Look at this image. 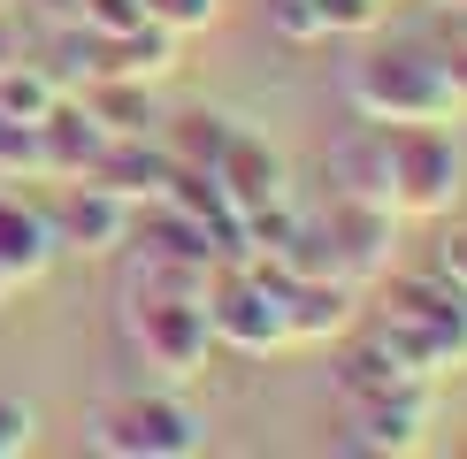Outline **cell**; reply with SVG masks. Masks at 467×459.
Returning a JSON list of instances; mask_svg holds the SVG:
<instances>
[{"mask_svg":"<svg viewBox=\"0 0 467 459\" xmlns=\"http://www.w3.org/2000/svg\"><path fill=\"white\" fill-rule=\"evenodd\" d=\"M85 177H92V184H108L115 199L146 207L153 191H161V177H169V153H161V146H146V130H139V138H100V153H92Z\"/></svg>","mask_w":467,"mask_h":459,"instance_id":"8","label":"cell"},{"mask_svg":"<svg viewBox=\"0 0 467 459\" xmlns=\"http://www.w3.org/2000/svg\"><path fill=\"white\" fill-rule=\"evenodd\" d=\"M444 85H452V107H467V46H452V62H444Z\"/></svg>","mask_w":467,"mask_h":459,"instance_id":"19","label":"cell"},{"mask_svg":"<svg viewBox=\"0 0 467 459\" xmlns=\"http://www.w3.org/2000/svg\"><path fill=\"white\" fill-rule=\"evenodd\" d=\"M276 24H284L291 38H315L322 15H315V0H276Z\"/></svg>","mask_w":467,"mask_h":459,"instance_id":"17","label":"cell"},{"mask_svg":"<svg viewBox=\"0 0 467 459\" xmlns=\"http://www.w3.org/2000/svg\"><path fill=\"white\" fill-rule=\"evenodd\" d=\"M146 24H161L169 38H184V31L215 24V0H146Z\"/></svg>","mask_w":467,"mask_h":459,"instance_id":"14","label":"cell"},{"mask_svg":"<svg viewBox=\"0 0 467 459\" xmlns=\"http://www.w3.org/2000/svg\"><path fill=\"white\" fill-rule=\"evenodd\" d=\"M77 8H85V31H100V38H123L146 24V0H77Z\"/></svg>","mask_w":467,"mask_h":459,"instance_id":"13","label":"cell"},{"mask_svg":"<svg viewBox=\"0 0 467 459\" xmlns=\"http://www.w3.org/2000/svg\"><path fill=\"white\" fill-rule=\"evenodd\" d=\"M38 177V130L31 123H8V115H0V177Z\"/></svg>","mask_w":467,"mask_h":459,"instance_id":"15","label":"cell"},{"mask_svg":"<svg viewBox=\"0 0 467 459\" xmlns=\"http://www.w3.org/2000/svg\"><path fill=\"white\" fill-rule=\"evenodd\" d=\"M54 230H47V207H24V199H8L0 191V276L8 283H38L54 268Z\"/></svg>","mask_w":467,"mask_h":459,"instance_id":"9","label":"cell"},{"mask_svg":"<svg viewBox=\"0 0 467 459\" xmlns=\"http://www.w3.org/2000/svg\"><path fill=\"white\" fill-rule=\"evenodd\" d=\"M85 436H92V452H108V459H192L207 444L200 413H192L177 391H123V398H108Z\"/></svg>","mask_w":467,"mask_h":459,"instance_id":"3","label":"cell"},{"mask_svg":"<svg viewBox=\"0 0 467 459\" xmlns=\"http://www.w3.org/2000/svg\"><path fill=\"white\" fill-rule=\"evenodd\" d=\"M353 107L368 123H444L452 85L437 54H368L353 69Z\"/></svg>","mask_w":467,"mask_h":459,"instance_id":"4","label":"cell"},{"mask_svg":"<svg viewBox=\"0 0 467 459\" xmlns=\"http://www.w3.org/2000/svg\"><path fill=\"white\" fill-rule=\"evenodd\" d=\"M47 230L62 253H115V245H130V199H115L92 177H62L47 199Z\"/></svg>","mask_w":467,"mask_h":459,"instance_id":"5","label":"cell"},{"mask_svg":"<svg viewBox=\"0 0 467 459\" xmlns=\"http://www.w3.org/2000/svg\"><path fill=\"white\" fill-rule=\"evenodd\" d=\"M353 413V444L360 452H414L421 429H430V382H399L383 398H360Z\"/></svg>","mask_w":467,"mask_h":459,"instance_id":"6","label":"cell"},{"mask_svg":"<svg viewBox=\"0 0 467 459\" xmlns=\"http://www.w3.org/2000/svg\"><path fill=\"white\" fill-rule=\"evenodd\" d=\"M31 444H38V413L24 406V398H0V459L31 452Z\"/></svg>","mask_w":467,"mask_h":459,"instance_id":"16","label":"cell"},{"mask_svg":"<svg viewBox=\"0 0 467 459\" xmlns=\"http://www.w3.org/2000/svg\"><path fill=\"white\" fill-rule=\"evenodd\" d=\"M437 276L452 283V291H467V230H460V238H444V253H437Z\"/></svg>","mask_w":467,"mask_h":459,"instance_id":"18","label":"cell"},{"mask_svg":"<svg viewBox=\"0 0 467 459\" xmlns=\"http://www.w3.org/2000/svg\"><path fill=\"white\" fill-rule=\"evenodd\" d=\"M215 184H223V199L238 207V215H261V207L284 199V161L253 138V130H230V146L215 161Z\"/></svg>","mask_w":467,"mask_h":459,"instance_id":"7","label":"cell"},{"mask_svg":"<svg viewBox=\"0 0 467 459\" xmlns=\"http://www.w3.org/2000/svg\"><path fill=\"white\" fill-rule=\"evenodd\" d=\"M399 382H430V375H414L399 360V344L376 330V344H353V352L337 360V398L345 406H360V398H383V391H399Z\"/></svg>","mask_w":467,"mask_h":459,"instance_id":"10","label":"cell"},{"mask_svg":"<svg viewBox=\"0 0 467 459\" xmlns=\"http://www.w3.org/2000/svg\"><path fill=\"white\" fill-rule=\"evenodd\" d=\"M383 337L399 344V360L414 375H444L467 360V291L437 276H399L391 291H383Z\"/></svg>","mask_w":467,"mask_h":459,"instance_id":"2","label":"cell"},{"mask_svg":"<svg viewBox=\"0 0 467 459\" xmlns=\"http://www.w3.org/2000/svg\"><path fill=\"white\" fill-rule=\"evenodd\" d=\"M54 100H62V76L54 69H24V62H8L0 69V115H8V123H47L54 115Z\"/></svg>","mask_w":467,"mask_h":459,"instance_id":"12","label":"cell"},{"mask_svg":"<svg viewBox=\"0 0 467 459\" xmlns=\"http://www.w3.org/2000/svg\"><path fill=\"white\" fill-rule=\"evenodd\" d=\"M207 276L215 260H169V253H130L123 291H115V330L123 352L146 360L161 382H184L207 368Z\"/></svg>","mask_w":467,"mask_h":459,"instance_id":"1","label":"cell"},{"mask_svg":"<svg viewBox=\"0 0 467 459\" xmlns=\"http://www.w3.org/2000/svg\"><path fill=\"white\" fill-rule=\"evenodd\" d=\"M230 130H238L230 115H215V107H184V115H169V123H161V138H153V146H161L177 168H215L223 146H230Z\"/></svg>","mask_w":467,"mask_h":459,"instance_id":"11","label":"cell"}]
</instances>
